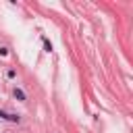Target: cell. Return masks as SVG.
I'll list each match as a JSON object with an SVG mask.
<instances>
[{"label":"cell","instance_id":"277c9868","mask_svg":"<svg viewBox=\"0 0 133 133\" xmlns=\"http://www.w3.org/2000/svg\"><path fill=\"white\" fill-rule=\"evenodd\" d=\"M0 54H2V56H6V54H8V50H6V48H0Z\"/></svg>","mask_w":133,"mask_h":133},{"label":"cell","instance_id":"3957f363","mask_svg":"<svg viewBox=\"0 0 133 133\" xmlns=\"http://www.w3.org/2000/svg\"><path fill=\"white\" fill-rule=\"evenodd\" d=\"M42 42H44V50H46V52H52V44H50V42H48L46 37H44Z\"/></svg>","mask_w":133,"mask_h":133},{"label":"cell","instance_id":"7a4b0ae2","mask_svg":"<svg viewBox=\"0 0 133 133\" xmlns=\"http://www.w3.org/2000/svg\"><path fill=\"white\" fill-rule=\"evenodd\" d=\"M15 98H17L19 102H25V91L19 89V87H15Z\"/></svg>","mask_w":133,"mask_h":133},{"label":"cell","instance_id":"6da1fadb","mask_svg":"<svg viewBox=\"0 0 133 133\" xmlns=\"http://www.w3.org/2000/svg\"><path fill=\"white\" fill-rule=\"evenodd\" d=\"M0 118H4V121H10V123H19V116H17V114L4 112V110H0Z\"/></svg>","mask_w":133,"mask_h":133}]
</instances>
